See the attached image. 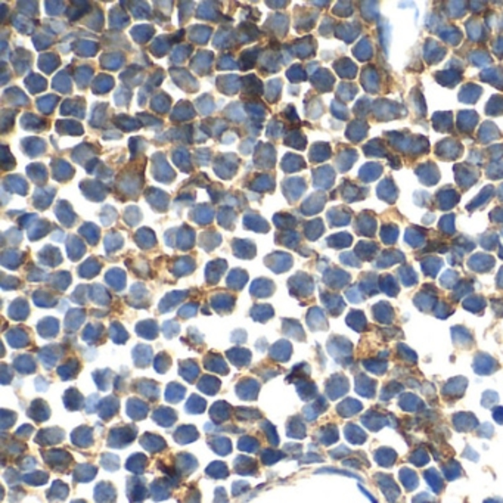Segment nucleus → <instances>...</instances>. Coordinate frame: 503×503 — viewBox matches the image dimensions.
Masks as SVG:
<instances>
[{"mask_svg": "<svg viewBox=\"0 0 503 503\" xmlns=\"http://www.w3.org/2000/svg\"><path fill=\"white\" fill-rule=\"evenodd\" d=\"M328 350L338 363H341L343 366H349V363L351 360V350H353L350 341H347L346 338H341V337L332 338L328 344Z\"/></svg>", "mask_w": 503, "mask_h": 503, "instance_id": "nucleus-1", "label": "nucleus"}, {"mask_svg": "<svg viewBox=\"0 0 503 503\" xmlns=\"http://www.w3.org/2000/svg\"><path fill=\"white\" fill-rule=\"evenodd\" d=\"M350 390V382L343 373L332 375L326 382V394L330 400H337L346 395Z\"/></svg>", "mask_w": 503, "mask_h": 503, "instance_id": "nucleus-2", "label": "nucleus"}, {"mask_svg": "<svg viewBox=\"0 0 503 503\" xmlns=\"http://www.w3.org/2000/svg\"><path fill=\"white\" fill-rule=\"evenodd\" d=\"M468 387V379L463 378V376H455L452 379H449L443 390H441V394L443 397L447 400V401H453V400H458L463 395L465 390Z\"/></svg>", "mask_w": 503, "mask_h": 503, "instance_id": "nucleus-3", "label": "nucleus"}, {"mask_svg": "<svg viewBox=\"0 0 503 503\" xmlns=\"http://www.w3.org/2000/svg\"><path fill=\"white\" fill-rule=\"evenodd\" d=\"M474 372L478 375H491L499 369V362L487 353H478L472 363Z\"/></svg>", "mask_w": 503, "mask_h": 503, "instance_id": "nucleus-4", "label": "nucleus"}, {"mask_svg": "<svg viewBox=\"0 0 503 503\" xmlns=\"http://www.w3.org/2000/svg\"><path fill=\"white\" fill-rule=\"evenodd\" d=\"M362 424L363 427H366L368 430L376 433L381 428L387 427L391 424L390 416H385L384 413H379L378 410H369L362 416Z\"/></svg>", "mask_w": 503, "mask_h": 503, "instance_id": "nucleus-5", "label": "nucleus"}, {"mask_svg": "<svg viewBox=\"0 0 503 503\" xmlns=\"http://www.w3.org/2000/svg\"><path fill=\"white\" fill-rule=\"evenodd\" d=\"M453 425H455V430L459 431V433H465V431H472L475 428L480 427L478 424V419L475 417L474 413L471 412H459L456 415H453Z\"/></svg>", "mask_w": 503, "mask_h": 503, "instance_id": "nucleus-6", "label": "nucleus"}, {"mask_svg": "<svg viewBox=\"0 0 503 503\" xmlns=\"http://www.w3.org/2000/svg\"><path fill=\"white\" fill-rule=\"evenodd\" d=\"M375 478H376V482H378V485L381 487L382 493L385 494L387 500H388V502L397 500V497L400 496V490H398V487H397L394 478H393L391 475H388V474H376Z\"/></svg>", "mask_w": 503, "mask_h": 503, "instance_id": "nucleus-7", "label": "nucleus"}, {"mask_svg": "<svg viewBox=\"0 0 503 503\" xmlns=\"http://www.w3.org/2000/svg\"><path fill=\"white\" fill-rule=\"evenodd\" d=\"M356 393L365 398H372L376 393V381L369 378L366 373L356 375Z\"/></svg>", "mask_w": 503, "mask_h": 503, "instance_id": "nucleus-8", "label": "nucleus"}, {"mask_svg": "<svg viewBox=\"0 0 503 503\" xmlns=\"http://www.w3.org/2000/svg\"><path fill=\"white\" fill-rule=\"evenodd\" d=\"M398 406L404 412H422L425 409L424 401L419 398L416 394L412 393H403L398 398Z\"/></svg>", "mask_w": 503, "mask_h": 503, "instance_id": "nucleus-9", "label": "nucleus"}, {"mask_svg": "<svg viewBox=\"0 0 503 503\" xmlns=\"http://www.w3.org/2000/svg\"><path fill=\"white\" fill-rule=\"evenodd\" d=\"M260 390V385L256 379H242L238 387H236V391H238V395L243 400H254L257 398V393Z\"/></svg>", "mask_w": 503, "mask_h": 503, "instance_id": "nucleus-10", "label": "nucleus"}, {"mask_svg": "<svg viewBox=\"0 0 503 503\" xmlns=\"http://www.w3.org/2000/svg\"><path fill=\"white\" fill-rule=\"evenodd\" d=\"M363 409L362 403L356 398H346L337 406V413L341 417H351Z\"/></svg>", "mask_w": 503, "mask_h": 503, "instance_id": "nucleus-11", "label": "nucleus"}, {"mask_svg": "<svg viewBox=\"0 0 503 503\" xmlns=\"http://www.w3.org/2000/svg\"><path fill=\"white\" fill-rule=\"evenodd\" d=\"M453 332V343L460 347V349H471L474 344V338L472 335L469 333V330H466L462 326H456L452 329Z\"/></svg>", "mask_w": 503, "mask_h": 503, "instance_id": "nucleus-12", "label": "nucleus"}, {"mask_svg": "<svg viewBox=\"0 0 503 503\" xmlns=\"http://www.w3.org/2000/svg\"><path fill=\"white\" fill-rule=\"evenodd\" d=\"M328 409V401L323 398V397H319L314 403H311V404H307L306 407H304V416H306V419H307V421H316V419H317V416L320 415V413H323L325 410Z\"/></svg>", "mask_w": 503, "mask_h": 503, "instance_id": "nucleus-13", "label": "nucleus"}, {"mask_svg": "<svg viewBox=\"0 0 503 503\" xmlns=\"http://www.w3.org/2000/svg\"><path fill=\"white\" fill-rule=\"evenodd\" d=\"M159 425L169 427L176 421V412L170 407H158L152 416Z\"/></svg>", "mask_w": 503, "mask_h": 503, "instance_id": "nucleus-14", "label": "nucleus"}, {"mask_svg": "<svg viewBox=\"0 0 503 503\" xmlns=\"http://www.w3.org/2000/svg\"><path fill=\"white\" fill-rule=\"evenodd\" d=\"M344 433H346V438H347L350 443H353V444H363V443L368 440L366 433H365L359 425H356V424H349V425H346Z\"/></svg>", "mask_w": 503, "mask_h": 503, "instance_id": "nucleus-15", "label": "nucleus"}, {"mask_svg": "<svg viewBox=\"0 0 503 503\" xmlns=\"http://www.w3.org/2000/svg\"><path fill=\"white\" fill-rule=\"evenodd\" d=\"M375 460L378 462V465L390 468L393 466V463L397 460V453L393 449L388 447H381L375 452Z\"/></svg>", "mask_w": 503, "mask_h": 503, "instance_id": "nucleus-16", "label": "nucleus"}, {"mask_svg": "<svg viewBox=\"0 0 503 503\" xmlns=\"http://www.w3.org/2000/svg\"><path fill=\"white\" fill-rule=\"evenodd\" d=\"M127 413L133 419H143L148 413V406L139 398H130L127 403Z\"/></svg>", "mask_w": 503, "mask_h": 503, "instance_id": "nucleus-17", "label": "nucleus"}, {"mask_svg": "<svg viewBox=\"0 0 503 503\" xmlns=\"http://www.w3.org/2000/svg\"><path fill=\"white\" fill-rule=\"evenodd\" d=\"M403 390H404V385H403L401 382H398V381H390V382H387V384L382 387V391H381L379 398H381V401H388V400H391L393 397H395L397 394L403 393Z\"/></svg>", "mask_w": 503, "mask_h": 503, "instance_id": "nucleus-18", "label": "nucleus"}, {"mask_svg": "<svg viewBox=\"0 0 503 503\" xmlns=\"http://www.w3.org/2000/svg\"><path fill=\"white\" fill-rule=\"evenodd\" d=\"M362 363L368 372H372L375 375H384L388 369V362L384 359H365Z\"/></svg>", "mask_w": 503, "mask_h": 503, "instance_id": "nucleus-19", "label": "nucleus"}, {"mask_svg": "<svg viewBox=\"0 0 503 503\" xmlns=\"http://www.w3.org/2000/svg\"><path fill=\"white\" fill-rule=\"evenodd\" d=\"M493 264H494V260L488 256H484V254L474 256L469 260V266L477 272H487L493 267Z\"/></svg>", "mask_w": 503, "mask_h": 503, "instance_id": "nucleus-20", "label": "nucleus"}, {"mask_svg": "<svg viewBox=\"0 0 503 503\" xmlns=\"http://www.w3.org/2000/svg\"><path fill=\"white\" fill-rule=\"evenodd\" d=\"M230 412H232V407L227 403L219 401V403H216L211 407V417L214 419L216 422H223V421H226V419L230 417Z\"/></svg>", "mask_w": 503, "mask_h": 503, "instance_id": "nucleus-21", "label": "nucleus"}, {"mask_svg": "<svg viewBox=\"0 0 503 503\" xmlns=\"http://www.w3.org/2000/svg\"><path fill=\"white\" fill-rule=\"evenodd\" d=\"M317 438L322 444H332L338 440V430L335 425H326L322 427L320 431L317 433Z\"/></svg>", "mask_w": 503, "mask_h": 503, "instance_id": "nucleus-22", "label": "nucleus"}, {"mask_svg": "<svg viewBox=\"0 0 503 503\" xmlns=\"http://www.w3.org/2000/svg\"><path fill=\"white\" fill-rule=\"evenodd\" d=\"M28 415H30L31 417H34L36 421L42 422V421H44V419L49 417V407H47V404H46L44 401L37 400V401H34V403L31 404V407H30V410H28Z\"/></svg>", "mask_w": 503, "mask_h": 503, "instance_id": "nucleus-23", "label": "nucleus"}, {"mask_svg": "<svg viewBox=\"0 0 503 503\" xmlns=\"http://www.w3.org/2000/svg\"><path fill=\"white\" fill-rule=\"evenodd\" d=\"M400 481L403 482V485L406 487V490L412 491L417 487V482H419V478L416 475L415 471L409 469V468H401L400 469Z\"/></svg>", "mask_w": 503, "mask_h": 503, "instance_id": "nucleus-24", "label": "nucleus"}, {"mask_svg": "<svg viewBox=\"0 0 503 503\" xmlns=\"http://www.w3.org/2000/svg\"><path fill=\"white\" fill-rule=\"evenodd\" d=\"M64 401H65L66 409H71V410H78V409H81L83 406H85V404H83L81 394L77 390H74V388L66 391V394L64 397Z\"/></svg>", "mask_w": 503, "mask_h": 503, "instance_id": "nucleus-25", "label": "nucleus"}, {"mask_svg": "<svg viewBox=\"0 0 503 503\" xmlns=\"http://www.w3.org/2000/svg\"><path fill=\"white\" fill-rule=\"evenodd\" d=\"M373 316L381 323H390L393 320V308L387 303H379L373 307Z\"/></svg>", "mask_w": 503, "mask_h": 503, "instance_id": "nucleus-26", "label": "nucleus"}, {"mask_svg": "<svg viewBox=\"0 0 503 503\" xmlns=\"http://www.w3.org/2000/svg\"><path fill=\"white\" fill-rule=\"evenodd\" d=\"M117 410H118V401L115 400V397H108L99 406V415L104 419H111L117 413Z\"/></svg>", "mask_w": 503, "mask_h": 503, "instance_id": "nucleus-27", "label": "nucleus"}, {"mask_svg": "<svg viewBox=\"0 0 503 503\" xmlns=\"http://www.w3.org/2000/svg\"><path fill=\"white\" fill-rule=\"evenodd\" d=\"M205 368L208 371H213V372H219V373H227V366H226V362L221 359V356H208L204 362Z\"/></svg>", "mask_w": 503, "mask_h": 503, "instance_id": "nucleus-28", "label": "nucleus"}, {"mask_svg": "<svg viewBox=\"0 0 503 503\" xmlns=\"http://www.w3.org/2000/svg\"><path fill=\"white\" fill-rule=\"evenodd\" d=\"M198 388L202 393H205V394H216L219 391V388H220V381L217 378H214V376L207 375V376L201 378V382L198 384Z\"/></svg>", "mask_w": 503, "mask_h": 503, "instance_id": "nucleus-29", "label": "nucleus"}, {"mask_svg": "<svg viewBox=\"0 0 503 503\" xmlns=\"http://www.w3.org/2000/svg\"><path fill=\"white\" fill-rule=\"evenodd\" d=\"M180 373L185 379H188L189 382H194V379L198 376L199 373V368L195 362L188 360V362H182L180 363Z\"/></svg>", "mask_w": 503, "mask_h": 503, "instance_id": "nucleus-30", "label": "nucleus"}, {"mask_svg": "<svg viewBox=\"0 0 503 503\" xmlns=\"http://www.w3.org/2000/svg\"><path fill=\"white\" fill-rule=\"evenodd\" d=\"M288 436L294 438H303L306 436V427L300 417H292L288 422Z\"/></svg>", "mask_w": 503, "mask_h": 503, "instance_id": "nucleus-31", "label": "nucleus"}, {"mask_svg": "<svg viewBox=\"0 0 503 503\" xmlns=\"http://www.w3.org/2000/svg\"><path fill=\"white\" fill-rule=\"evenodd\" d=\"M424 475H425V480H427V482L431 485V488H433L434 493H440V491L444 488L443 478H441V475H440L436 469H428Z\"/></svg>", "mask_w": 503, "mask_h": 503, "instance_id": "nucleus-32", "label": "nucleus"}, {"mask_svg": "<svg viewBox=\"0 0 503 503\" xmlns=\"http://www.w3.org/2000/svg\"><path fill=\"white\" fill-rule=\"evenodd\" d=\"M272 357L275 360H279V362H286L291 356V346L288 343H279L273 347V350L270 351Z\"/></svg>", "mask_w": 503, "mask_h": 503, "instance_id": "nucleus-33", "label": "nucleus"}, {"mask_svg": "<svg viewBox=\"0 0 503 503\" xmlns=\"http://www.w3.org/2000/svg\"><path fill=\"white\" fill-rule=\"evenodd\" d=\"M229 357H230V360L233 362V365L242 368V366H246V365L249 363L251 354H249V351H246V350H243V349H236V350L229 351Z\"/></svg>", "mask_w": 503, "mask_h": 503, "instance_id": "nucleus-34", "label": "nucleus"}, {"mask_svg": "<svg viewBox=\"0 0 503 503\" xmlns=\"http://www.w3.org/2000/svg\"><path fill=\"white\" fill-rule=\"evenodd\" d=\"M298 394L303 400H310L317 395V388L316 384L311 381H301L298 384Z\"/></svg>", "mask_w": 503, "mask_h": 503, "instance_id": "nucleus-35", "label": "nucleus"}, {"mask_svg": "<svg viewBox=\"0 0 503 503\" xmlns=\"http://www.w3.org/2000/svg\"><path fill=\"white\" fill-rule=\"evenodd\" d=\"M175 437H176V441H179V443H188V441H194L198 437V433L194 427L186 425V427H180L176 431Z\"/></svg>", "mask_w": 503, "mask_h": 503, "instance_id": "nucleus-36", "label": "nucleus"}, {"mask_svg": "<svg viewBox=\"0 0 503 503\" xmlns=\"http://www.w3.org/2000/svg\"><path fill=\"white\" fill-rule=\"evenodd\" d=\"M72 441L78 446H87L90 444V438H92V431L87 427H80L78 430H75L72 433Z\"/></svg>", "mask_w": 503, "mask_h": 503, "instance_id": "nucleus-37", "label": "nucleus"}, {"mask_svg": "<svg viewBox=\"0 0 503 503\" xmlns=\"http://www.w3.org/2000/svg\"><path fill=\"white\" fill-rule=\"evenodd\" d=\"M15 368L21 373H31L36 369V362L30 356H20L15 362Z\"/></svg>", "mask_w": 503, "mask_h": 503, "instance_id": "nucleus-38", "label": "nucleus"}, {"mask_svg": "<svg viewBox=\"0 0 503 503\" xmlns=\"http://www.w3.org/2000/svg\"><path fill=\"white\" fill-rule=\"evenodd\" d=\"M77 372H78V362H75V360H69L58 369V375L62 379L74 378L77 375Z\"/></svg>", "mask_w": 503, "mask_h": 503, "instance_id": "nucleus-39", "label": "nucleus"}, {"mask_svg": "<svg viewBox=\"0 0 503 503\" xmlns=\"http://www.w3.org/2000/svg\"><path fill=\"white\" fill-rule=\"evenodd\" d=\"M443 474L447 480L452 481V480L459 478L462 475V466L456 460H450V462L443 465Z\"/></svg>", "mask_w": 503, "mask_h": 503, "instance_id": "nucleus-40", "label": "nucleus"}, {"mask_svg": "<svg viewBox=\"0 0 503 503\" xmlns=\"http://www.w3.org/2000/svg\"><path fill=\"white\" fill-rule=\"evenodd\" d=\"M185 394V388L180 385V384H170L169 388H167L165 391V398L167 401H170V403H175V401H179Z\"/></svg>", "mask_w": 503, "mask_h": 503, "instance_id": "nucleus-41", "label": "nucleus"}, {"mask_svg": "<svg viewBox=\"0 0 503 503\" xmlns=\"http://www.w3.org/2000/svg\"><path fill=\"white\" fill-rule=\"evenodd\" d=\"M347 323L356 330H363L366 328V319L362 311H351L347 317Z\"/></svg>", "mask_w": 503, "mask_h": 503, "instance_id": "nucleus-42", "label": "nucleus"}, {"mask_svg": "<svg viewBox=\"0 0 503 503\" xmlns=\"http://www.w3.org/2000/svg\"><path fill=\"white\" fill-rule=\"evenodd\" d=\"M397 354H398V357L403 360V362H406L407 365H415L416 362H417V357H416V353L413 351V350H410L407 346H404V344H398L397 346Z\"/></svg>", "mask_w": 503, "mask_h": 503, "instance_id": "nucleus-43", "label": "nucleus"}, {"mask_svg": "<svg viewBox=\"0 0 503 503\" xmlns=\"http://www.w3.org/2000/svg\"><path fill=\"white\" fill-rule=\"evenodd\" d=\"M409 460H410L413 465H416V466H424V465H427V463H428V460H430V455H428V452H427L425 449L419 447V449H416V450H415V452L410 455Z\"/></svg>", "mask_w": 503, "mask_h": 503, "instance_id": "nucleus-44", "label": "nucleus"}, {"mask_svg": "<svg viewBox=\"0 0 503 503\" xmlns=\"http://www.w3.org/2000/svg\"><path fill=\"white\" fill-rule=\"evenodd\" d=\"M186 410L189 413H202L205 410V400L199 395H191L186 404Z\"/></svg>", "mask_w": 503, "mask_h": 503, "instance_id": "nucleus-45", "label": "nucleus"}, {"mask_svg": "<svg viewBox=\"0 0 503 503\" xmlns=\"http://www.w3.org/2000/svg\"><path fill=\"white\" fill-rule=\"evenodd\" d=\"M137 387H139V391L143 393L145 395H148L151 398H156L158 397V387L153 382H149V381L145 379V381H140L137 384Z\"/></svg>", "mask_w": 503, "mask_h": 503, "instance_id": "nucleus-46", "label": "nucleus"}, {"mask_svg": "<svg viewBox=\"0 0 503 503\" xmlns=\"http://www.w3.org/2000/svg\"><path fill=\"white\" fill-rule=\"evenodd\" d=\"M397 260H403V256L400 253H385L382 256V259L378 262V267H388L391 266L393 263H395Z\"/></svg>", "mask_w": 503, "mask_h": 503, "instance_id": "nucleus-47", "label": "nucleus"}, {"mask_svg": "<svg viewBox=\"0 0 503 503\" xmlns=\"http://www.w3.org/2000/svg\"><path fill=\"white\" fill-rule=\"evenodd\" d=\"M153 365H155V369H156L159 373H162V372H167V371H169V368H170V365H172V360H170V357L167 356V354H159V356L155 359Z\"/></svg>", "mask_w": 503, "mask_h": 503, "instance_id": "nucleus-48", "label": "nucleus"}, {"mask_svg": "<svg viewBox=\"0 0 503 503\" xmlns=\"http://www.w3.org/2000/svg\"><path fill=\"white\" fill-rule=\"evenodd\" d=\"M382 289L388 294V295H395L398 292V286L397 282L393 276H385L382 278Z\"/></svg>", "mask_w": 503, "mask_h": 503, "instance_id": "nucleus-49", "label": "nucleus"}, {"mask_svg": "<svg viewBox=\"0 0 503 503\" xmlns=\"http://www.w3.org/2000/svg\"><path fill=\"white\" fill-rule=\"evenodd\" d=\"M441 266V262L438 259H428L424 264H422V269L425 273H428L430 276H436V273L438 272Z\"/></svg>", "mask_w": 503, "mask_h": 503, "instance_id": "nucleus-50", "label": "nucleus"}, {"mask_svg": "<svg viewBox=\"0 0 503 503\" xmlns=\"http://www.w3.org/2000/svg\"><path fill=\"white\" fill-rule=\"evenodd\" d=\"M465 308H468L469 311H478L481 308H484L485 303L481 297H474V298H469L468 301H465Z\"/></svg>", "mask_w": 503, "mask_h": 503, "instance_id": "nucleus-51", "label": "nucleus"}, {"mask_svg": "<svg viewBox=\"0 0 503 503\" xmlns=\"http://www.w3.org/2000/svg\"><path fill=\"white\" fill-rule=\"evenodd\" d=\"M499 401V395L496 391H485L482 394V398H481V404L484 407H493L494 404H497Z\"/></svg>", "mask_w": 503, "mask_h": 503, "instance_id": "nucleus-52", "label": "nucleus"}, {"mask_svg": "<svg viewBox=\"0 0 503 503\" xmlns=\"http://www.w3.org/2000/svg\"><path fill=\"white\" fill-rule=\"evenodd\" d=\"M400 275H401V279L404 282V285H413L416 284V275L413 273L412 267H404L400 270Z\"/></svg>", "mask_w": 503, "mask_h": 503, "instance_id": "nucleus-53", "label": "nucleus"}, {"mask_svg": "<svg viewBox=\"0 0 503 503\" xmlns=\"http://www.w3.org/2000/svg\"><path fill=\"white\" fill-rule=\"evenodd\" d=\"M477 434H478L480 437H482V438H490V437L494 434V428H493V425H491V424L485 422V424H482V425H480V427H478V431H477Z\"/></svg>", "mask_w": 503, "mask_h": 503, "instance_id": "nucleus-54", "label": "nucleus"}, {"mask_svg": "<svg viewBox=\"0 0 503 503\" xmlns=\"http://www.w3.org/2000/svg\"><path fill=\"white\" fill-rule=\"evenodd\" d=\"M239 447L245 449V450H254V449L259 447V443L254 438H242L241 443H239Z\"/></svg>", "mask_w": 503, "mask_h": 503, "instance_id": "nucleus-55", "label": "nucleus"}, {"mask_svg": "<svg viewBox=\"0 0 503 503\" xmlns=\"http://www.w3.org/2000/svg\"><path fill=\"white\" fill-rule=\"evenodd\" d=\"M413 503H437L434 497H431L428 493H421L413 499Z\"/></svg>", "mask_w": 503, "mask_h": 503, "instance_id": "nucleus-56", "label": "nucleus"}, {"mask_svg": "<svg viewBox=\"0 0 503 503\" xmlns=\"http://www.w3.org/2000/svg\"><path fill=\"white\" fill-rule=\"evenodd\" d=\"M455 281H456V273H453V272H446L444 276L441 278V284H443L444 286H447V288H450V285H452Z\"/></svg>", "mask_w": 503, "mask_h": 503, "instance_id": "nucleus-57", "label": "nucleus"}, {"mask_svg": "<svg viewBox=\"0 0 503 503\" xmlns=\"http://www.w3.org/2000/svg\"><path fill=\"white\" fill-rule=\"evenodd\" d=\"M350 453H351V450H349L347 447L341 446V447H338V449L332 450V452H330V456H332V458H341V456H347V455H350Z\"/></svg>", "mask_w": 503, "mask_h": 503, "instance_id": "nucleus-58", "label": "nucleus"}, {"mask_svg": "<svg viewBox=\"0 0 503 503\" xmlns=\"http://www.w3.org/2000/svg\"><path fill=\"white\" fill-rule=\"evenodd\" d=\"M493 419L497 422V424H503V407L502 406H497L494 407L493 410Z\"/></svg>", "mask_w": 503, "mask_h": 503, "instance_id": "nucleus-59", "label": "nucleus"}, {"mask_svg": "<svg viewBox=\"0 0 503 503\" xmlns=\"http://www.w3.org/2000/svg\"><path fill=\"white\" fill-rule=\"evenodd\" d=\"M422 393L425 394V395H428V397H436V390H434V385H431L430 382H427V384H424V388H422Z\"/></svg>", "mask_w": 503, "mask_h": 503, "instance_id": "nucleus-60", "label": "nucleus"}, {"mask_svg": "<svg viewBox=\"0 0 503 503\" xmlns=\"http://www.w3.org/2000/svg\"><path fill=\"white\" fill-rule=\"evenodd\" d=\"M463 458H468V459H471V460H478V455L468 446L466 447V450H465V453H463Z\"/></svg>", "mask_w": 503, "mask_h": 503, "instance_id": "nucleus-61", "label": "nucleus"}, {"mask_svg": "<svg viewBox=\"0 0 503 503\" xmlns=\"http://www.w3.org/2000/svg\"><path fill=\"white\" fill-rule=\"evenodd\" d=\"M484 503H503V500H500V499H487Z\"/></svg>", "mask_w": 503, "mask_h": 503, "instance_id": "nucleus-62", "label": "nucleus"}, {"mask_svg": "<svg viewBox=\"0 0 503 503\" xmlns=\"http://www.w3.org/2000/svg\"><path fill=\"white\" fill-rule=\"evenodd\" d=\"M499 286L503 288V269H502L500 273H499Z\"/></svg>", "mask_w": 503, "mask_h": 503, "instance_id": "nucleus-63", "label": "nucleus"}]
</instances>
